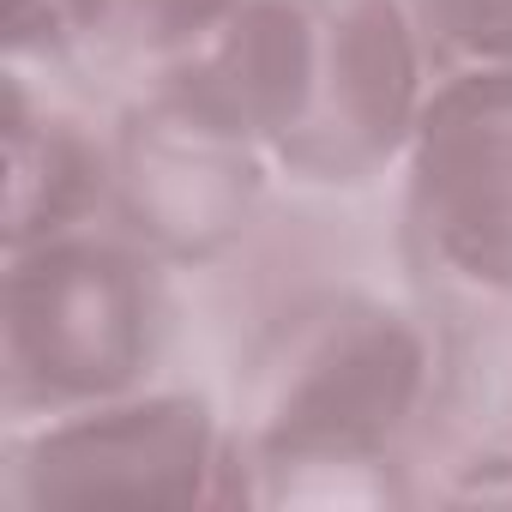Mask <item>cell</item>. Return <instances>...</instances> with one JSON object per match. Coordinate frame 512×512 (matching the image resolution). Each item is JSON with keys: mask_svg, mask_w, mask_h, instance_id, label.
<instances>
[{"mask_svg": "<svg viewBox=\"0 0 512 512\" xmlns=\"http://www.w3.org/2000/svg\"><path fill=\"white\" fill-rule=\"evenodd\" d=\"M410 19L446 73L512 67V0H410Z\"/></svg>", "mask_w": 512, "mask_h": 512, "instance_id": "cell-9", "label": "cell"}, {"mask_svg": "<svg viewBox=\"0 0 512 512\" xmlns=\"http://www.w3.org/2000/svg\"><path fill=\"white\" fill-rule=\"evenodd\" d=\"M235 428L199 392H127L37 422L13 446V506H199L247 500Z\"/></svg>", "mask_w": 512, "mask_h": 512, "instance_id": "cell-5", "label": "cell"}, {"mask_svg": "<svg viewBox=\"0 0 512 512\" xmlns=\"http://www.w3.org/2000/svg\"><path fill=\"white\" fill-rule=\"evenodd\" d=\"M440 404V332L380 296L296 314L253 374L235 428L247 500H392L410 440Z\"/></svg>", "mask_w": 512, "mask_h": 512, "instance_id": "cell-2", "label": "cell"}, {"mask_svg": "<svg viewBox=\"0 0 512 512\" xmlns=\"http://www.w3.org/2000/svg\"><path fill=\"white\" fill-rule=\"evenodd\" d=\"M241 0H61L67 55L103 67H181Z\"/></svg>", "mask_w": 512, "mask_h": 512, "instance_id": "cell-8", "label": "cell"}, {"mask_svg": "<svg viewBox=\"0 0 512 512\" xmlns=\"http://www.w3.org/2000/svg\"><path fill=\"white\" fill-rule=\"evenodd\" d=\"M404 247L434 308L512 320V67L428 91L404 145Z\"/></svg>", "mask_w": 512, "mask_h": 512, "instance_id": "cell-4", "label": "cell"}, {"mask_svg": "<svg viewBox=\"0 0 512 512\" xmlns=\"http://www.w3.org/2000/svg\"><path fill=\"white\" fill-rule=\"evenodd\" d=\"M169 344V284L163 260L127 229H73L19 247L7 266V368L13 416H67L127 392H145Z\"/></svg>", "mask_w": 512, "mask_h": 512, "instance_id": "cell-3", "label": "cell"}, {"mask_svg": "<svg viewBox=\"0 0 512 512\" xmlns=\"http://www.w3.org/2000/svg\"><path fill=\"white\" fill-rule=\"evenodd\" d=\"M272 157L175 79L115 133V217L163 266H205L235 247L266 199Z\"/></svg>", "mask_w": 512, "mask_h": 512, "instance_id": "cell-6", "label": "cell"}, {"mask_svg": "<svg viewBox=\"0 0 512 512\" xmlns=\"http://www.w3.org/2000/svg\"><path fill=\"white\" fill-rule=\"evenodd\" d=\"M115 211V145L79 115L31 91V73H7V253L91 229Z\"/></svg>", "mask_w": 512, "mask_h": 512, "instance_id": "cell-7", "label": "cell"}, {"mask_svg": "<svg viewBox=\"0 0 512 512\" xmlns=\"http://www.w3.org/2000/svg\"><path fill=\"white\" fill-rule=\"evenodd\" d=\"M7 49L13 61H61L67 55L61 0H7Z\"/></svg>", "mask_w": 512, "mask_h": 512, "instance_id": "cell-10", "label": "cell"}, {"mask_svg": "<svg viewBox=\"0 0 512 512\" xmlns=\"http://www.w3.org/2000/svg\"><path fill=\"white\" fill-rule=\"evenodd\" d=\"M410 0H241L163 79L241 127L296 181L356 187L404 163L428 103Z\"/></svg>", "mask_w": 512, "mask_h": 512, "instance_id": "cell-1", "label": "cell"}]
</instances>
